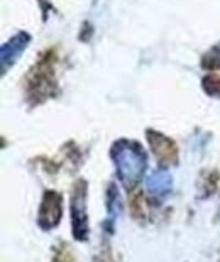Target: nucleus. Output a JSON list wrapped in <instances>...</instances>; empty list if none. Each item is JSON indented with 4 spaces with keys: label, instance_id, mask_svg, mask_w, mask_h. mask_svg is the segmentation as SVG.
Here are the masks:
<instances>
[{
    "label": "nucleus",
    "instance_id": "7ed1b4c3",
    "mask_svg": "<svg viewBox=\"0 0 220 262\" xmlns=\"http://www.w3.org/2000/svg\"><path fill=\"white\" fill-rule=\"evenodd\" d=\"M173 188V178L166 169H156L151 172L146 180V189H148L149 196L156 200L166 198Z\"/></svg>",
    "mask_w": 220,
    "mask_h": 262
},
{
    "label": "nucleus",
    "instance_id": "f03ea898",
    "mask_svg": "<svg viewBox=\"0 0 220 262\" xmlns=\"http://www.w3.org/2000/svg\"><path fill=\"white\" fill-rule=\"evenodd\" d=\"M29 42H31V34L26 31H21L4 44L2 49H0V61H2V73L4 75L7 73V70L10 66L21 58V54L26 51V48L29 46Z\"/></svg>",
    "mask_w": 220,
    "mask_h": 262
},
{
    "label": "nucleus",
    "instance_id": "20e7f679",
    "mask_svg": "<svg viewBox=\"0 0 220 262\" xmlns=\"http://www.w3.org/2000/svg\"><path fill=\"white\" fill-rule=\"evenodd\" d=\"M217 58H218V61H220V44H218V48H217Z\"/></svg>",
    "mask_w": 220,
    "mask_h": 262
},
{
    "label": "nucleus",
    "instance_id": "f257e3e1",
    "mask_svg": "<svg viewBox=\"0 0 220 262\" xmlns=\"http://www.w3.org/2000/svg\"><path fill=\"white\" fill-rule=\"evenodd\" d=\"M117 174L126 186H134L146 171V154L139 144L121 141L114 147Z\"/></svg>",
    "mask_w": 220,
    "mask_h": 262
}]
</instances>
